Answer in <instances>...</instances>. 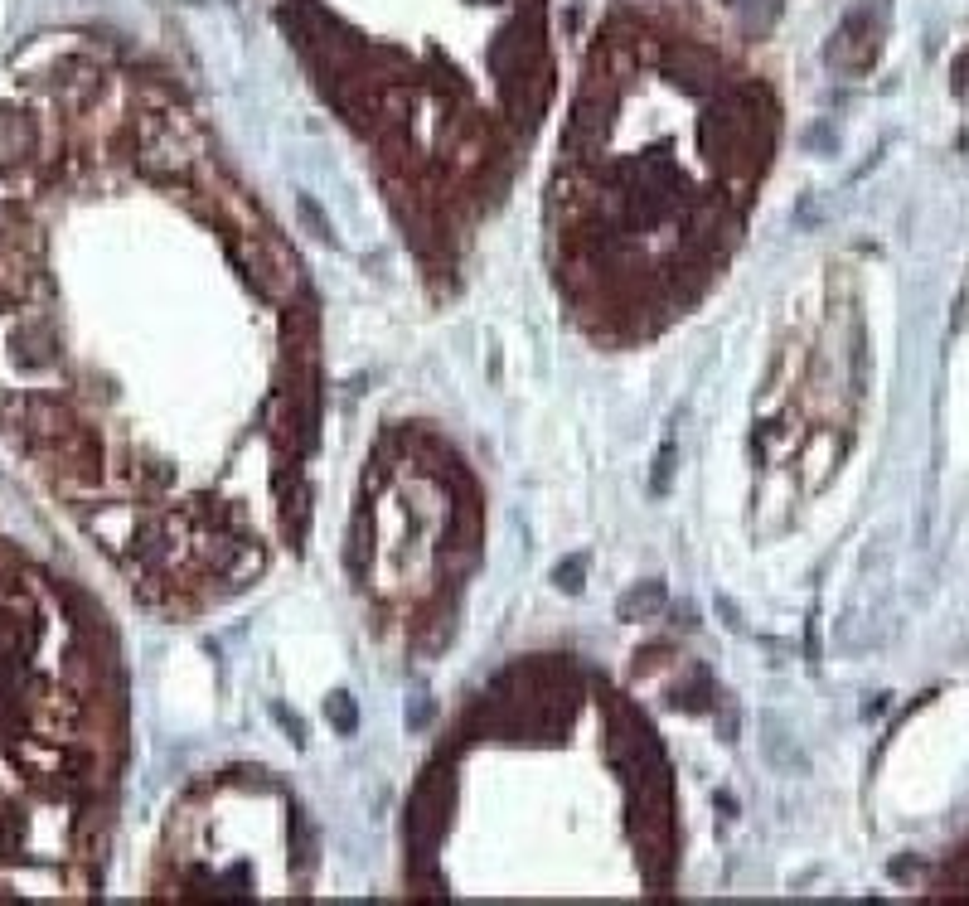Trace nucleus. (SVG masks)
I'll return each mask as SVG.
<instances>
[{"mask_svg": "<svg viewBox=\"0 0 969 906\" xmlns=\"http://www.w3.org/2000/svg\"><path fill=\"white\" fill-rule=\"evenodd\" d=\"M25 78L73 112L102 199L59 243L0 185V417L126 587L199 621L306 538L311 282L160 68L73 44Z\"/></svg>", "mask_w": 969, "mask_h": 906, "instance_id": "f257e3e1", "label": "nucleus"}, {"mask_svg": "<svg viewBox=\"0 0 969 906\" xmlns=\"http://www.w3.org/2000/svg\"><path fill=\"white\" fill-rule=\"evenodd\" d=\"M412 897H655L679 868L669 756L577 655L504 664L446 727L403 824Z\"/></svg>", "mask_w": 969, "mask_h": 906, "instance_id": "f03ea898", "label": "nucleus"}, {"mask_svg": "<svg viewBox=\"0 0 969 906\" xmlns=\"http://www.w3.org/2000/svg\"><path fill=\"white\" fill-rule=\"evenodd\" d=\"M596 44L626 68L645 117L630 126L611 78L587 63L548 199V262L567 320L601 349H635L679 325L742 248L781 107L737 63L679 131L659 107V15L616 10Z\"/></svg>", "mask_w": 969, "mask_h": 906, "instance_id": "7ed1b4c3", "label": "nucleus"}, {"mask_svg": "<svg viewBox=\"0 0 969 906\" xmlns=\"http://www.w3.org/2000/svg\"><path fill=\"white\" fill-rule=\"evenodd\" d=\"M485 553V495L456 446L422 422H398L364 461L349 582L378 635L427 655L456 625V606Z\"/></svg>", "mask_w": 969, "mask_h": 906, "instance_id": "20e7f679", "label": "nucleus"}, {"mask_svg": "<svg viewBox=\"0 0 969 906\" xmlns=\"http://www.w3.org/2000/svg\"><path fill=\"white\" fill-rule=\"evenodd\" d=\"M311 839L291 790L267 771L194 785L170 814L160 848V897H301Z\"/></svg>", "mask_w": 969, "mask_h": 906, "instance_id": "39448f33", "label": "nucleus"}]
</instances>
